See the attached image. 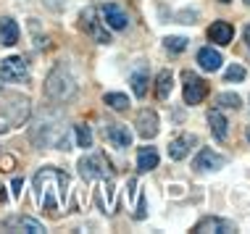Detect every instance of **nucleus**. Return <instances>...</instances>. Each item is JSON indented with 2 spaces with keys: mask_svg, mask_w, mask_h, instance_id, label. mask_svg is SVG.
I'll use <instances>...</instances> for the list:
<instances>
[{
  "mask_svg": "<svg viewBox=\"0 0 250 234\" xmlns=\"http://www.w3.org/2000/svg\"><path fill=\"white\" fill-rule=\"evenodd\" d=\"M35 197L37 205L42 211H48L50 216H61V211L66 208V195H69V174L58 169H42L35 174Z\"/></svg>",
  "mask_w": 250,
  "mask_h": 234,
  "instance_id": "obj_1",
  "label": "nucleus"
},
{
  "mask_svg": "<svg viewBox=\"0 0 250 234\" xmlns=\"http://www.w3.org/2000/svg\"><path fill=\"white\" fill-rule=\"evenodd\" d=\"M45 92H48V98L58 100V103H66V100L77 95V82H74V77L69 74L66 66H56L50 71L48 82H45Z\"/></svg>",
  "mask_w": 250,
  "mask_h": 234,
  "instance_id": "obj_2",
  "label": "nucleus"
},
{
  "mask_svg": "<svg viewBox=\"0 0 250 234\" xmlns=\"http://www.w3.org/2000/svg\"><path fill=\"white\" fill-rule=\"evenodd\" d=\"M79 174L84 182H95V179H113L111 163L105 160V153H87L84 158H79Z\"/></svg>",
  "mask_w": 250,
  "mask_h": 234,
  "instance_id": "obj_3",
  "label": "nucleus"
},
{
  "mask_svg": "<svg viewBox=\"0 0 250 234\" xmlns=\"http://www.w3.org/2000/svg\"><path fill=\"white\" fill-rule=\"evenodd\" d=\"M0 77H3V82H11V84L26 82L29 79V66H26L21 56H11L5 61H0Z\"/></svg>",
  "mask_w": 250,
  "mask_h": 234,
  "instance_id": "obj_4",
  "label": "nucleus"
},
{
  "mask_svg": "<svg viewBox=\"0 0 250 234\" xmlns=\"http://www.w3.org/2000/svg\"><path fill=\"white\" fill-rule=\"evenodd\" d=\"M185 90H182V95H185V103L187 105H198L206 100L208 95V84L203 82V79L198 74H192V71H185Z\"/></svg>",
  "mask_w": 250,
  "mask_h": 234,
  "instance_id": "obj_5",
  "label": "nucleus"
},
{
  "mask_svg": "<svg viewBox=\"0 0 250 234\" xmlns=\"http://www.w3.org/2000/svg\"><path fill=\"white\" fill-rule=\"evenodd\" d=\"M82 29H84L92 39H95V42H100V45H108V42H111L108 29H103V21H98V11H95V8H84V11H82Z\"/></svg>",
  "mask_w": 250,
  "mask_h": 234,
  "instance_id": "obj_6",
  "label": "nucleus"
},
{
  "mask_svg": "<svg viewBox=\"0 0 250 234\" xmlns=\"http://www.w3.org/2000/svg\"><path fill=\"white\" fill-rule=\"evenodd\" d=\"M103 135H105V139H108V142H111L116 150L132 148V132H129V126H126V124L108 121V124L103 126Z\"/></svg>",
  "mask_w": 250,
  "mask_h": 234,
  "instance_id": "obj_7",
  "label": "nucleus"
},
{
  "mask_svg": "<svg viewBox=\"0 0 250 234\" xmlns=\"http://www.w3.org/2000/svg\"><path fill=\"white\" fill-rule=\"evenodd\" d=\"M100 13H103V24L108 26V29H126V24H129V16H126V11L121 8L119 3H103V8H100Z\"/></svg>",
  "mask_w": 250,
  "mask_h": 234,
  "instance_id": "obj_8",
  "label": "nucleus"
},
{
  "mask_svg": "<svg viewBox=\"0 0 250 234\" xmlns=\"http://www.w3.org/2000/svg\"><path fill=\"white\" fill-rule=\"evenodd\" d=\"M224 166H227V158L219 156V153H213L211 148H203L192 160L195 171H216V169H224Z\"/></svg>",
  "mask_w": 250,
  "mask_h": 234,
  "instance_id": "obj_9",
  "label": "nucleus"
},
{
  "mask_svg": "<svg viewBox=\"0 0 250 234\" xmlns=\"http://www.w3.org/2000/svg\"><path fill=\"white\" fill-rule=\"evenodd\" d=\"M198 234H206V232H216V234H234L237 232V224L234 221H227V218H216V216H208L195 226Z\"/></svg>",
  "mask_w": 250,
  "mask_h": 234,
  "instance_id": "obj_10",
  "label": "nucleus"
},
{
  "mask_svg": "<svg viewBox=\"0 0 250 234\" xmlns=\"http://www.w3.org/2000/svg\"><path fill=\"white\" fill-rule=\"evenodd\" d=\"M137 132L143 139H153L158 135V116H155V111H140L137 116Z\"/></svg>",
  "mask_w": 250,
  "mask_h": 234,
  "instance_id": "obj_11",
  "label": "nucleus"
},
{
  "mask_svg": "<svg viewBox=\"0 0 250 234\" xmlns=\"http://www.w3.org/2000/svg\"><path fill=\"white\" fill-rule=\"evenodd\" d=\"M208 37H211V42H216V45H229L234 37V29L229 21H213L208 26Z\"/></svg>",
  "mask_w": 250,
  "mask_h": 234,
  "instance_id": "obj_12",
  "label": "nucleus"
},
{
  "mask_svg": "<svg viewBox=\"0 0 250 234\" xmlns=\"http://www.w3.org/2000/svg\"><path fill=\"white\" fill-rule=\"evenodd\" d=\"M192 145H195V137L192 135H179L177 139H171V142H168V158H171V160L187 158V153H190Z\"/></svg>",
  "mask_w": 250,
  "mask_h": 234,
  "instance_id": "obj_13",
  "label": "nucleus"
},
{
  "mask_svg": "<svg viewBox=\"0 0 250 234\" xmlns=\"http://www.w3.org/2000/svg\"><path fill=\"white\" fill-rule=\"evenodd\" d=\"M19 42V24L13 21V19H0V45H5V48H13V45Z\"/></svg>",
  "mask_w": 250,
  "mask_h": 234,
  "instance_id": "obj_14",
  "label": "nucleus"
},
{
  "mask_svg": "<svg viewBox=\"0 0 250 234\" xmlns=\"http://www.w3.org/2000/svg\"><path fill=\"white\" fill-rule=\"evenodd\" d=\"M198 63L203 71H219L221 69V53L213 48H203L198 53Z\"/></svg>",
  "mask_w": 250,
  "mask_h": 234,
  "instance_id": "obj_15",
  "label": "nucleus"
},
{
  "mask_svg": "<svg viewBox=\"0 0 250 234\" xmlns=\"http://www.w3.org/2000/svg\"><path fill=\"white\" fill-rule=\"evenodd\" d=\"M208 124H211V132L216 135L219 142H224V139L229 137V121L221 116V111H211V113H208Z\"/></svg>",
  "mask_w": 250,
  "mask_h": 234,
  "instance_id": "obj_16",
  "label": "nucleus"
},
{
  "mask_svg": "<svg viewBox=\"0 0 250 234\" xmlns=\"http://www.w3.org/2000/svg\"><path fill=\"white\" fill-rule=\"evenodd\" d=\"M158 169V150L155 148H140L137 153V171H153Z\"/></svg>",
  "mask_w": 250,
  "mask_h": 234,
  "instance_id": "obj_17",
  "label": "nucleus"
},
{
  "mask_svg": "<svg viewBox=\"0 0 250 234\" xmlns=\"http://www.w3.org/2000/svg\"><path fill=\"white\" fill-rule=\"evenodd\" d=\"M171 87H174V74H171V71H161L158 79H155V98H158V100H168Z\"/></svg>",
  "mask_w": 250,
  "mask_h": 234,
  "instance_id": "obj_18",
  "label": "nucleus"
},
{
  "mask_svg": "<svg viewBox=\"0 0 250 234\" xmlns=\"http://www.w3.org/2000/svg\"><path fill=\"white\" fill-rule=\"evenodd\" d=\"M8 229H13V226H19V229H26V232H32V234H42L45 232V226L40 224V221H35V218H13V221H8L5 224Z\"/></svg>",
  "mask_w": 250,
  "mask_h": 234,
  "instance_id": "obj_19",
  "label": "nucleus"
},
{
  "mask_svg": "<svg viewBox=\"0 0 250 234\" xmlns=\"http://www.w3.org/2000/svg\"><path fill=\"white\" fill-rule=\"evenodd\" d=\"M129 84H132V90H134V95L137 98H145L147 95V74H143V71H134V74L129 77Z\"/></svg>",
  "mask_w": 250,
  "mask_h": 234,
  "instance_id": "obj_20",
  "label": "nucleus"
},
{
  "mask_svg": "<svg viewBox=\"0 0 250 234\" xmlns=\"http://www.w3.org/2000/svg\"><path fill=\"white\" fill-rule=\"evenodd\" d=\"M103 100H105L108 108H113V111H126V108H129V98L121 95V92H108Z\"/></svg>",
  "mask_w": 250,
  "mask_h": 234,
  "instance_id": "obj_21",
  "label": "nucleus"
},
{
  "mask_svg": "<svg viewBox=\"0 0 250 234\" xmlns=\"http://www.w3.org/2000/svg\"><path fill=\"white\" fill-rule=\"evenodd\" d=\"M74 132H77V145H79V148L90 150L92 148V132H90V126H87V124H77V126H74Z\"/></svg>",
  "mask_w": 250,
  "mask_h": 234,
  "instance_id": "obj_22",
  "label": "nucleus"
},
{
  "mask_svg": "<svg viewBox=\"0 0 250 234\" xmlns=\"http://www.w3.org/2000/svg\"><path fill=\"white\" fill-rule=\"evenodd\" d=\"M216 103H219L221 108H234V111H237L242 100H240V95H234V92H224V95L216 98Z\"/></svg>",
  "mask_w": 250,
  "mask_h": 234,
  "instance_id": "obj_23",
  "label": "nucleus"
},
{
  "mask_svg": "<svg viewBox=\"0 0 250 234\" xmlns=\"http://www.w3.org/2000/svg\"><path fill=\"white\" fill-rule=\"evenodd\" d=\"M187 42H190L187 37H166L164 39V45H166L168 53H182V50L187 48Z\"/></svg>",
  "mask_w": 250,
  "mask_h": 234,
  "instance_id": "obj_24",
  "label": "nucleus"
},
{
  "mask_svg": "<svg viewBox=\"0 0 250 234\" xmlns=\"http://www.w3.org/2000/svg\"><path fill=\"white\" fill-rule=\"evenodd\" d=\"M224 79H227V82H242V79H245V69H242L240 63L229 66L227 74H224Z\"/></svg>",
  "mask_w": 250,
  "mask_h": 234,
  "instance_id": "obj_25",
  "label": "nucleus"
},
{
  "mask_svg": "<svg viewBox=\"0 0 250 234\" xmlns=\"http://www.w3.org/2000/svg\"><path fill=\"white\" fill-rule=\"evenodd\" d=\"M21 187H24V179H13V184H11L13 197H19V195H21Z\"/></svg>",
  "mask_w": 250,
  "mask_h": 234,
  "instance_id": "obj_26",
  "label": "nucleus"
},
{
  "mask_svg": "<svg viewBox=\"0 0 250 234\" xmlns=\"http://www.w3.org/2000/svg\"><path fill=\"white\" fill-rule=\"evenodd\" d=\"M11 166H13V158H0V171H11Z\"/></svg>",
  "mask_w": 250,
  "mask_h": 234,
  "instance_id": "obj_27",
  "label": "nucleus"
},
{
  "mask_svg": "<svg viewBox=\"0 0 250 234\" xmlns=\"http://www.w3.org/2000/svg\"><path fill=\"white\" fill-rule=\"evenodd\" d=\"M137 218H145V197H140V205H137Z\"/></svg>",
  "mask_w": 250,
  "mask_h": 234,
  "instance_id": "obj_28",
  "label": "nucleus"
},
{
  "mask_svg": "<svg viewBox=\"0 0 250 234\" xmlns=\"http://www.w3.org/2000/svg\"><path fill=\"white\" fill-rule=\"evenodd\" d=\"M245 42H248V48H250V26L245 29Z\"/></svg>",
  "mask_w": 250,
  "mask_h": 234,
  "instance_id": "obj_29",
  "label": "nucleus"
},
{
  "mask_svg": "<svg viewBox=\"0 0 250 234\" xmlns=\"http://www.w3.org/2000/svg\"><path fill=\"white\" fill-rule=\"evenodd\" d=\"M0 132H8V126H5V124H0Z\"/></svg>",
  "mask_w": 250,
  "mask_h": 234,
  "instance_id": "obj_30",
  "label": "nucleus"
},
{
  "mask_svg": "<svg viewBox=\"0 0 250 234\" xmlns=\"http://www.w3.org/2000/svg\"><path fill=\"white\" fill-rule=\"evenodd\" d=\"M248 139H250V129H248Z\"/></svg>",
  "mask_w": 250,
  "mask_h": 234,
  "instance_id": "obj_31",
  "label": "nucleus"
},
{
  "mask_svg": "<svg viewBox=\"0 0 250 234\" xmlns=\"http://www.w3.org/2000/svg\"><path fill=\"white\" fill-rule=\"evenodd\" d=\"M221 3H229V0H221Z\"/></svg>",
  "mask_w": 250,
  "mask_h": 234,
  "instance_id": "obj_32",
  "label": "nucleus"
},
{
  "mask_svg": "<svg viewBox=\"0 0 250 234\" xmlns=\"http://www.w3.org/2000/svg\"><path fill=\"white\" fill-rule=\"evenodd\" d=\"M245 3H248V5H250V0H245Z\"/></svg>",
  "mask_w": 250,
  "mask_h": 234,
  "instance_id": "obj_33",
  "label": "nucleus"
}]
</instances>
